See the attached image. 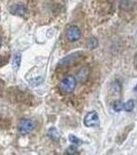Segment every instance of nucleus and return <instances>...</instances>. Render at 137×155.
<instances>
[{"label":"nucleus","instance_id":"nucleus-1","mask_svg":"<svg viewBox=\"0 0 137 155\" xmlns=\"http://www.w3.org/2000/svg\"><path fill=\"white\" fill-rule=\"evenodd\" d=\"M76 87V79L72 76L65 77L64 79L61 80V82L59 83V89L62 93L68 94L71 93Z\"/></svg>","mask_w":137,"mask_h":155},{"label":"nucleus","instance_id":"nucleus-2","mask_svg":"<svg viewBox=\"0 0 137 155\" xmlns=\"http://www.w3.org/2000/svg\"><path fill=\"white\" fill-rule=\"evenodd\" d=\"M66 39L70 42H74L78 41L81 36V31L75 25H70L69 27H67L66 32H65Z\"/></svg>","mask_w":137,"mask_h":155},{"label":"nucleus","instance_id":"nucleus-3","mask_svg":"<svg viewBox=\"0 0 137 155\" xmlns=\"http://www.w3.org/2000/svg\"><path fill=\"white\" fill-rule=\"evenodd\" d=\"M34 128H35V123L33 120L30 119H22L18 124V130L21 134H29Z\"/></svg>","mask_w":137,"mask_h":155},{"label":"nucleus","instance_id":"nucleus-4","mask_svg":"<svg viewBox=\"0 0 137 155\" xmlns=\"http://www.w3.org/2000/svg\"><path fill=\"white\" fill-rule=\"evenodd\" d=\"M99 116L96 112H90L86 115L84 119V124L87 127H94L99 124Z\"/></svg>","mask_w":137,"mask_h":155},{"label":"nucleus","instance_id":"nucleus-5","mask_svg":"<svg viewBox=\"0 0 137 155\" xmlns=\"http://www.w3.org/2000/svg\"><path fill=\"white\" fill-rule=\"evenodd\" d=\"M81 54L79 53V52H78V53H72V54H70V55H68V56L64 57L63 59L60 60L59 66L65 67V66H69V65H71V64L75 63L76 60H78V59L79 58V57H81Z\"/></svg>","mask_w":137,"mask_h":155},{"label":"nucleus","instance_id":"nucleus-6","mask_svg":"<svg viewBox=\"0 0 137 155\" xmlns=\"http://www.w3.org/2000/svg\"><path fill=\"white\" fill-rule=\"evenodd\" d=\"M11 12L16 16H24L26 14V7L21 4H16L11 7Z\"/></svg>","mask_w":137,"mask_h":155},{"label":"nucleus","instance_id":"nucleus-7","mask_svg":"<svg viewBox=\"0 0 137 155\" xmlns=\"http://www.w3.org/2000/svg\"><path fill=\"white\" fill-rule=\"evenodd\" d=\"M122 91V85L119 81H114L110 85V93L114 96H119Z\"/></svg>","mask_w":137,"mask_h":155},{"label":"nucleus","instance_id":"nucleus-8","mask_svg":"<svg viewBox=\"0 0 137 155\" xmlns=\"http://www.w3.org/2000/svg\"><path fill=\"white\" fill-rule=\"evenodd\" d=\"M89 77V68L88 67H81V69L78 71V74H76V78H78V80L81 82H84L87 79H88Z\"/></svg>","mask_w":137,"mask_h":155},{"label":"nucleus","instance_id":"nucleus-9","mask_svg":"<svg viewBox=\"0 0 137 155\" xmlns=\"http://www.w3.org/2000/svg\"><path fill=\"white\" fill-rule=\"evenodd\" d=\"M48 136L51 137L52 140H54V141H58V140L60 139V134L56 128L49 129V130L48 131Z\"/></svg>","mask_w":137,"mask_h":155},{"label":"nucleus","instance_id":"nucleus-10","mask_svg":"<svg viewBox=\"0 0 137 155\" xmlns=\"http://www.w3.org/2000/svg\"><path fill=\"white\" fill-rule=\"evenodd\" d=\"M20 64H21V54L17 53L14 57V61H12V67H14V71H18Z\"/></svg>","mask_w":137,"mask_h":155},{"label":"nucleus","instance_id":"nucleus-11","mask_svg":"<svg viewBox=\"0 0 137 155\" xmlns=\"http://www.w3.org/2000/svg\"><path fill=\"white\" fill-rule=\"evenodd\" d=\"M134 106H135V104H134L133 99H129L128 101L124 104V110H125L126 112H131V111H133Z\"/></svg>","mask_w":137,"mask_h":155},{"label":"nucleus","instance_id":"nucleus-12","mask_svg":"<svg viewBox=\"0 0 137 155\" xmlns=\"http://www.w3.org/2000/svg\"><path fill=\"white\" fill-rule=\"evenodd\" d=\"M113 109L116 112H121L122 110H124V104L121 101H116L113 104Z\"/></svg>","mask_w":137,"mask_h":155},{"label":"nucleus","instance_id":"nucleus-13","mask_svg":"<svg viewBox=\"0 0 137 155\" xmlns=\"http://www.w3.org/2000/svg\"><path fill=\"white\" fill-rule=\"evenodd\" d=\"M66 155H78V148L75 145H72L66 150Z\"/></svg>","mask_w":137,"mask_h":155},{"label":"nucleus","instance_id":"nucleus-14","mask_svg":"<svg viewBox=\"0 0 137 155\" xmlns=\"http://www.w3.org/2000/svg\"><path fill=\"white\" fill-rule=\"evenodd\" d=\"M69 141H70V143H72L73 145H79L81 143V141L78 139V137H76L75 136H73V134H70L69 136Z\"/></svg>","mask_w":137,"mask_h":155},{"label":"nucleus","instance_id":"nucleus-15","mask_svg":"<svg viewBox=\"0 0 137 155\" xmlns=\"http://www.w3.org/2000/svg\"><path fill=\"white\" fill-rule=\"evenodd\" d=\"M97 45H98V41H97L96 38H91L89 39L88 41V47L90 49H95L97 47Z\"/></svg>","mask_w":137,"mask_h":155},{"label":"nucleus","instance_id":"nucleus-16","mask_svg":"<svg viewBox=\"0 0 137 155\" xmlns=\"http://www.w3.org/2000/svg\"><path fill=\"white\" fill-rule=\"evenodd\" d=\"M1 44H2V41H1V37H0V47H1Z\"/></svg>","mask_w":137,"mask_h":155}]
</instances>
